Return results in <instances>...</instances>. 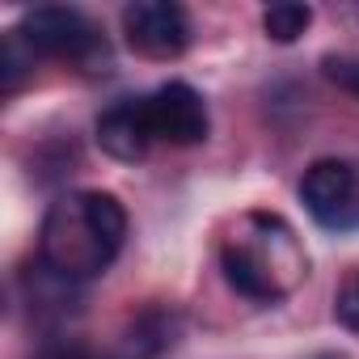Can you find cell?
<instances>
[{
  "mask_svg": "<svg viewBox=\"0 0 359 359\" xmlns=\"http://www.w3.org/2000/svg\"><path fill=\"white\" fill-rule=\"evenodd\" d=\"M300 203L330 233L359 229V165L346 156L313 161L300 177Z\"/></svg>",
  "mask_w": 359,
  "mask_h": 359,
  "instance_id": "obj_4",
  "label": "cell"
},
{
  "mask_svg": "<svg viewBox=\"0 0 359 359\" xmlns=\"http://www.w3.org/2000/svg\"><path fill=\"white\" fill-rule=\"evenodd\" d=\"M309 26H313V9L296 5V0H279V5L262 9V30L271 43H296Z\"/></svg>",
  "mask_w": 359,
  "mask_h": 359,
  "instance_id": "obj_8",
  "label": "cell"
},
{
  "mask_svg": "<svg viewBox=\"0 0 359 359\" xmlns=\"http://www.w3.org/2000/svg\"><path fill=\"white\" fill-rule=\"evenodd\" d=\"M334 317H338L342 330L359 334V271L342 279V287H338V296H334Z\"/></svg>",
  "mask_w": 359,
  "mask_h": 359,
  "instance_id": "obj_10",
  "label": "cell"
},
{
  "mask_svg": "<svg viewBox=\"0 0 359 359\" xmlns=\"http://www.w3.org/2000/svg\"><path fill=\"white\" fill-rule=\"evenodd\" d=\"M317 359H342V355H317Z\"/></svg>",
  "mask_w": 359,
  "mask_h": 359,
  "instance_id": "obj_13",
  "label": "cell"
},
{
  "mask_svg": "<svg viewBox=\"0 0 359 359\" xmlns=\"http://www.w3.org/2000/svg\"><path fill=\"white\" fill-rule=\"evenodd\" d=\"M123 34H127V47L144 60H177L195 39L191 13L173 0H135V5H127Z\"/></svg>",
  "mask_w": 359,
  "mask_h": 359,
  "instance_id": "obj_6",
  "label": "cell"
},
{
  "mask_svg": "<svg viewBox=\"0 0 359 359\" xmlns=\"http://www.w3.org/2000/svg\"><path fill=\"white\" fill-rule=\"evenodd\" d=\"M22 39L34 55L47 60H68L81 72H106L110 68V47L97 34V26L68 5H39L22 18Z\"/></svg>",
  "mask_w": 359,
  "mask_h": 359,
  "instance_id": "obj_3",
  "label": "cell"
},
{
  "mask_svg": "<svg viewBox=\"0 0 359 359\" xmlns=\"http://www.w3.org/2000/svg\"><path fill=\"white\" fill-rule=\"evenodd\" d=\"M321 68H325V76H330L338 89H346V93L359 97V55H325Z\"/></svg>",
  "mask_w": 359,
  "mask_h": 359,
  "instance_id": "obj_12",
  "label": "cell"
},
{
  "mask_svg": "<svg viewBox=\"0 0 359 359\" xmlns=\"http://www.w3.org/2000/svg\"><path fill=\"white\" fill-rule=\"evenodd\" d=\"M34 359H135V355H97L76 338H51V342H43V351Z\"/></svg>",
  "mask_w": 359,
  "mask_h": 359,
  "instance_id": "obj_11",
  "label": "cell"
},
{
  "mask_svg": "<svg viewBox=\"0 0 359 359\" xmlns=\"http://www.w3.org/2000/svg\"><path fill=\"white\" fill-rule=\"evenodd\" d=\"M229 287L254 304H279L309 279V250L279 212H241L220 241Z\"/></svg>",
  "mask_w": 359,
  "mask_h": 359,
  "instance_id": "obj_2",
  "label": "cell"
},
{
  "mask_svg": "<svg viewBox=\"0 0 359 359\" xmlns=\"http://www.w3.org/2000/svg\"><path fill=\"white\" fill-rule=\"evenodd\" d=\"M140 114H144V127H148L152 144L191 148V144H203L208 131H212L208 102L187 81H169V85H156L152 93H144Z\"/></svg>",
  "mask_w": 359,
  "mask_h": 359,
  "instance_id": "obj_5",
  "label": "cell"
},
{
  "mask_svg": "<svg viewBox=\"0 0 359 359\" xmlns=\"http://www.w3.org/2000/svg\"><path fill=\"white\" fill-rule=\"evenodd\" d=\"M97 144H102L106 156L127 161V165H135V161L148 156L152 135H148V127H144L140 97H123V102H114V106L97 118Z\"/></svg>",
  "mask_w": 359,
  "mask_h": 359,
  "instance_id": "obj_7",
  "label": "cell"
},
{
  "mask_svg": "<svg viewBox=\"0 0 359 359\" xmlns=\"http://www.w3.org/2000/svg\"><path fill=\"white\" fill-rule=\"evenodd\" d=\"M127 212L110 191H64L39 224V262L68 283L106 275L123 254Z\"/></svg>",
  "mask_w": 359,
  "mask_h": 359,
  "instance_id": "obj_1",
  "label": "cell"
},
{
  "mask_svg": "<svg viewBox=\"0 0 359 359\" xmlns=\"http://www.w3.org/2000/svg\"><path fill=\"white\" fill-rule=\"evenodd\" d=\"M34 60H39V55L26 47L22 30H9V34H5V47H0V76H5V93H9V97L22 89V81L30 76Z\"/></svg>",
  "mask_w": 359,
  "mask_h": 359,
  "instance_id": "obj_9",
  "label": "cell"
}]
</instances>
